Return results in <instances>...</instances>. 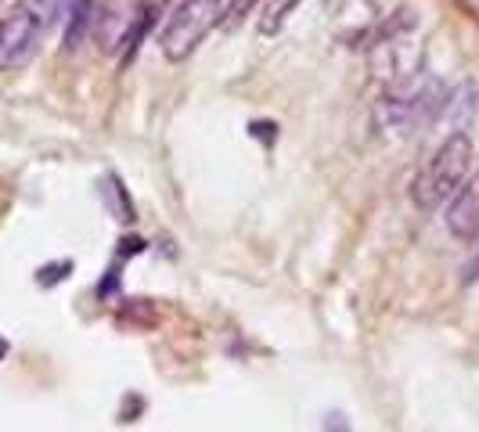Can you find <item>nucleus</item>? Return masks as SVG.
I'll use <instances>...</instances> for the list:
<instances>
[{
  "instance_id": "6",
  "label": "nucleus",
  "mask_w": 479,
  "mask_h": 432,
  "mask_svg": "<svg viewBox=\"0 0 479 432\" xmlns=\"http://www.w3.org/2000/svg\"><path fill=\"white\" fill-rule=\"evenodd\" d=\"M447 231L461 241H472L479 238V169L468 173V181L458 188V195L447 202Z\"/></svg>"
},
{
  "instance_id": "4",
  "label": "nucleus",
  "mask_w": 479,
  "mask_h": 432,
  "mask_svg": "<svg viewBox=\"0 0 479 432\" xmlns=\"http://www.w3.org/2000/svg\"><path fill=\"white\" fill-rule=\"evenodd\" d=\"M58 0H33V4L12 12L0 22V72H15L33 61L40 51V40L54 19Z\"/></svg>"
},
{
  "instance_id": "1",
  "label": "nucleus",
  "mask_w": 479,
  "mask_h": 432,
  "mask_svg": "<svg viewBox=\"0 0 479 432\" xmlns=\"http://www.w3.org/2000/svg\"><path fill=\"white\" fill-rule=\"evenodd\" d=\"M472 159H475V148H472L468 134H447L440 141V148L418 166V173L411 177V202L422 213H433V209L447 206L458 195V188L468 181Z\"/></svg>"
},
{
  "instance_id": "10",
  "label": "nucleus",
  "mask_w": 479,
  "mask_h": 432,
  "mask_svg": "<svg viewBox=\"0 0 479 432\" xmlns=\"http://www.w3.org/2000/svg\"><path fill=\"white\" fill-rule=\"evenodd\" d=\"M0 12H8V15L19 12V0H0Z\"/></svg>"
},
{
  "instance_id": "7",
  "label": "nucleus",
  "mask_w": 479,
  "mask_h": 432,
  "mask_svg": "<svg viewBox=\"0 0 479 432\" xmlns=\"http://www.w3.org/2000/svg\"><path fill=\"white\" fill-rule=\"evenodd\" d=\"M296 8H300V0H270V4L263 8V15H260V33H263V37L281 33L285 22H289V15H293Z\"/></svg>"
},
{
  "instance_id": "11",
  "label": "nucleus",
  "mask_w": 479,
  "mask_h": 432,
  "mask_svg": "<svg viewBox=\"0 0 479 432\" xmlns=\"http://www.w3.org/2000/svg\"><path fill=\"white\" fill-rule=\"evenodd\" d=\"M8 350H12V346H8V338H0V361L8 357Z\"/></svg>"
},
{
  "instance_id": "8",
  "label": "nucleus",
  "mask_w": 479,
  "mask_h": 432,
  "mask_svg": "<svg viewBox=\"0 0 479 432\" xmlns=\"http://www.w3.org/2000/svg\"><path fill=\"white\" fill-rule=\"evenodd\" d=\"M252 4H256V0H231V8H224V19L235 22V19H242L245 8H252Z\"/></svg>"
},
{
  "instance_id": "5",
  "label": "nucleus",
  "mask_w": 479,
  "mask_h": 432,
  "mask_svg": "<svg viewBox=\"0 0 479 432\" xmlns=\"http://www.w3.org/2000/svg\"><path fill=\"white\" fill-rule=\"evenodd\" d=\"M145 22L148 12L141 0H105V8L94 15V37L105 54H116L120 47H137Z\"/></svg>"
},
{
  "instance_id": "3",
  "label": "nucleus",
  "mask_w": 479,
  "mask_h": 432,
  "mask_svg": "<svg viewBox=\"0 0 479 432\" xmlns=\"http://www.w3.org/2000/svg\"><path fill=\"white\" fill-rule=\"evenodd\" d=\"M217 22H224L220 0H180L159 33V51L169 61H184L195 54V47L213 33Z\"/></svg>"
},
{
  "instance_id": "9",
  "label": "nucleus",
  "mask_w": 479,
  "mask_h": 432,
  "mask_svg": "<svg viewBox=\"0 0 479 432\" xmlns=\"http://www.w3.org/2000/svg\"><path fill=\"white\" fill-rule=\"evenodd\" d=\"M325 432H353V428H350L346 414H328L325 418Z\"/></svg>"
},
{
  "instance_id": "2",
  "label": "nucleus",
  "mask_w": 479,
  "mask_h": 432,
  "mask_svg": "<svg viewBox=\"0 0 479 432\" xmlns=\"http://www.w3.org/2000/svg\"><path fill=\"white\" fill-rule=\"evenodd\" d=\"M443 83L418 72L404 83H393L386 94L375 102V126L382 134H411L415 126L429 123L443 109Z\"/></svg>"
}]
</instances>
